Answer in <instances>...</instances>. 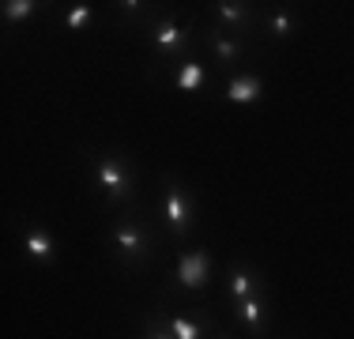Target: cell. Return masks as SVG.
<instances>
[{
	"mask_svg": "<svg viewBox=\"0 0 354 339\" xmlns=\"http://www.w3.org/2000/svg\"><path fill=\"white\" fill-rule=\"evenodd\" d=\"M162 185H166L162 219H166V226L174 230V237H185V234L192 230V203H189V192H185V185L174 181L170 174H162Z\"/></svg>",
	"mask_w": 354,
	"mask_h": 339,
	"instance_id": "3957f363",
	"label": "cell"
},
{
	"mask_svg": "<svg viewBox=\"0 0 354 339\" xmlns=\"http://www.w3.org/2000/svg\"><path fill=\"white\" fill-rule=\"evenodd\" d=\"M109 245L121 260H147L155 253V234L147 226L132 223V219H121V223L109 230Z\"/></svg>",
	"mask_w": 354,
	"mask_h": 339,
	"instance_id": "6da1fadb",
	"label": "cell"
},
{
	"mask_svg": "<svg viewBox=\"0 0 354 339\" xmlns=\"http://www.w3.org/2000/svg\"><path fill=\"white\" fill-rule=\"evenodd\" d=\"M226 98H230L234 106H252V102L264 98V83H260V75H252V72H238L230 83H226Z\"/></svg>",
	"mask_w": 354,
	"mask_h": 339,
	"instance_id": "52a82bcc",
	"label": "cell"
},
{
	"mask_svg": "<svg viewBox=\"0 0 354 339\" xmlns=\"http://www.w3.org/2000/svg\"><path fill=\"white\" fill-rule=\"evenodd\" d=\"M117 8H121V15H124V19H132V15H140L147 4H140V0H124V4H117Z\"/></svg>",
	"mask_w": 354,
	"mask_h": 339,
	"instance_id": "ac0fdd59",
	"label": "cell"
},
{
	"mask_svg": "<svg viewBox=\"0 0 354 339\" xmlns=\"http://www.w3.org/2000/svg\"><path fill=\"white\" fill-rule=\"evenodd\" d=\"M189 34H192L189 23L162 19V23H155V30H151V49H158V53H166V57L185 53V49H189Z\"/></svg>",
	"mask_w": 354,
	"mask_h": 339,
	"instance_id": "5b68a950",
	"label": "cell"
},
{
	"mask_svg": "<svg viewBox=\"0 0 354 339\" xmlns=\"http://www.w3.org/2000/svg\"><path fill=\"white\" fill-rule=\"evenodd\" d=\"M204 83H207L204 64L185 61V64H177V68H174V87H177V91H200Z\"/></svg>",
	"mask_w": 354,
	"mask_h": 339,
	"instance_id": "4fadbf2b",
	"label": "cell"
},
{
	"mask_svg": "<svg viewBox=\"0 0 354 339\" xmlns=\"http://www.w3.org/2000/svg\"><path fill=\"white\" fill-rule=\"evenodd\" d=\"M207 283H212V257L204 249L185 253L174 268L170 286H177V291H207Z\"/></svg>",
	"mask_w": 354,
	"mask_h": 339,
	"instance_id": "277c9868",
	"label": "cell"
},
{
	"mask_svg": "<svg viewBox=\"0 0 354 339\" xmlns=\"http://www.w3.org/2000/svg\"><path fill=\"white\" fill-rule=\"evenodd\" d=\"M207 46L215 49V57H218V64H238L241 61V53H245V46H241L234 34H226V30H218V27H212L207 30Z\"/></svg>",
	"mask_w": 354,
	"mask_h": 339,
	"instance_id": "9c48e42d",
	"label": "cell"
},
{
	"mask_svg": "<svg viewBox=\"0 0 354 339\" xmlns=\"http://www.w3.org/2000/svg\"><path fill=\"white\" fill-rule=\"evenodd\" d=\"M155 317L162 320V328H166V332H170L174 339H204V336L215 328L212 317L192 320V317H181V313H174V317H166V313H155Z\"/></svg>",
	"mask_w": 354,
	"mask_h": 339,
	"instance_id": "8992f818",
	"label": "cell"
},
{
	"mask_svg": "<svg viewBox=\"0 0 354 339\" xmlns=\"http://www.w3.org/2000/svg\"><path fill=\"white\" fill-rule=\"evenodd\" d=\"M215 339H230V336H226V332H218V336H215Z\"/></svg>",
	"mask_w": 354,
	"mask_h": 339,
	"instance_id": "d6986e66",
	"label": "cell"
},
{
	"mask_svg": "<svg viewBox=\"0 0 354 339\" xmlns=\"http://www.w3.org/2000/svg\"><path fill=\"white\" fill-rule=\"evenodd\" d=\"M98 185H102L106 200L109 203H124L132 200V170H129V158L121 155H102L98 158Z\"/></svg>",
	"mask_w": 354,
	"mask_h": 339,
	"instance_id": "7a4b0ae2",
	"label": "cell"
},
{
	"mask_svg": "<svg viewBox=\"0 0 354 339\" xmlns=\"http://www.w3.org/2000/svg\"><path fill=\"white\" fill-rule=\"evenodd\" d=\"M226 294H230L234 302H241V298H249V294H257V271L245 268V264L230 268V279H226Z\"/></svg>",
	"mask_w": 354,
	"mask_h": 339,
	"instance_id": "7c38bea8",
	"label": "cell"
},
{
	"mask_svg": "<svg viewBox=\"0 0 354 339\" xmlns=\"http://www.w3.org/2000/svg\"><path fill=\"white\" fill-rule=\"evenodd\" d=\"M234 317L249 328V332H264L268 324V305H264V294H249V298L234 302Z\"/></svg>",
	"mask_w": 354,
	"mask_h": 339,
	"instance_id": "ba28073f",
	"label": "cell"
},
{
	"mask_svg": "<svg viewBox=\"0 0 354 339\" xmlns=\"http://www.w3.org/2000/svg\"><path fill=\"white\" fill-rule=\"evenodd\" d=\"M268 27H272V38H275V42H286L294 30H298V15H290V12H272Z\"/></svg>",
	"mask_w": 354,
	"mask_h": 339,
	"instance_id": "5bb4252c",
	"label": "cell"
},
{
	"mask_svg": "<svg viewBox=\"0 0 354 339\" xmlns=\"http://www.w3.org/2000/svg\"><path fill=\"white\" fill-rule=\"evenodd\" d=\"M215 15L226 23V27H234V30H245L249 23H252V8L241 4V0H218Z\"/></svg>",
	"mask_w": 354,
	"mask_h": 339,
	"instance_id": "8fae6325",
	"label": "cell"
},
{
	"mask_svg": "<svg viewBox=\"0 0 354 339\" xmlns=\"http://www.w3.org/2000/svg\"><path fill=\"white\" fill-rule=\"evenodd\" d=\"M91 15H95V8H91V4H72V12H68V19H64V23H68V30H83L91 23Z\"/></svg>",
	"mask_w": 354,
	"mask_h": 339,
	"instance_id": "2e32d148",
	"label": "cell"
},
{
	"mask_svg": "<svg viewBox=\"0 0 354 339\" xmlns=\"http://www.w3.org/2000/svg\"><path fill=\"white\" fill-rule=\"evenodd\" d=\"M19 245H23V257L30 260H57V237L49 230H27Z\"/></svg>",
	"mask_w": 354,
	"mask_h": 339,
	"instance_id": "30bf717a",
	"label": "cell"
},
{
	"mask_svg": "<svg viewBox=\"0 0 354 339\" xmlns=\"http://www.w3.org/2000/svg\"><path fill=\"white\" fill-rule=\"evenodd\" d=\"M0 12H4L8 23H23V19H30V15L38 12V4H35V0H4Z\"/></svg>",
	"mask_w": 354,
	"mask_h": 339,
	"instance_id": "9a60e30c",
	"label": "cell"
},
{
	"mask_svg": "<svg viewBox=\"0 0 354 339\" xmlns=\"http://www.w3.org/2000/svg\"><path fill=\"white\" fill-rule=\"evenodd\" d=\"M143 339H174V336L162 328V320H158V317H147V320H143Z\"/></svg>",
	"mask_w": 354,
	"mask_h": 339,
	"instance_id": "e0dca14e",
	"label": "cell"
}]
</instances>
